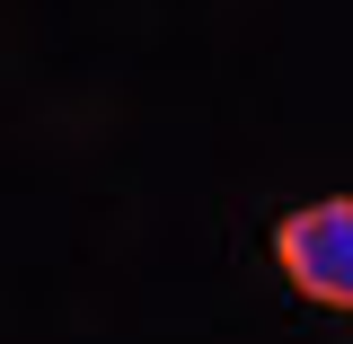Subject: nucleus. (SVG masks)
Returning a JSON list of instances; mask_svg holds the SVG:
<instances>
[{
    "instance_id": "1",
    "label": "nucleus",
    "mask_w": 353,
    "mask_h": 344,
    "mask_svg": "<svg viewBox=\"0 0 353 344\" xmlns=\"http://www.w3.org/2000/svg\"><path fill=\"white\" fill-rule=\"evenodd\" d=\"M274 265H283V283L301 301L353 318V194L292 203V212L274 221Z\"/></svg>"
}]
</instances>
